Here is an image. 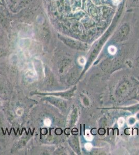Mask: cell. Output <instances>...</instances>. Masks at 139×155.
Segmentation results:
<instances>
[{
	"label": "cell",
	"instance_id": "1",
	"mask_svg": "<svg viewBox=\"0 0 139 155\" xmlns=\"http://www.w3.org/2000/svg\"><path fill=\"white\" fill-rule=\"evenodd\" d=\"M130 28L129 25L127 23H123L118 28L115 34V40L117 41H122L127 39L130 33Z\"/></svg>",
	"mask_w": 139,
	"mask_h": 155
},
{
	"label": "cell",
	"instance_id": "2",
	"mask_svg": "<svg viewBox=\"0 0 139 155\" xmlns=\"http://www.w3.org/2000/svg\"><path fill=\"white\" fill-rule=\"evenodd\" d=\"M59 38L64 42L65 44L70 47L71 48H73L75 49L85 50L87 48V46L83 42H80L78 41H75L74 39L69 38L67 37H64L62 36H59Z\"/></svg>",
	"mask_w": 139,
	"mask_h": 155
},
{
	"label": "cell",
	"instance_id": "3",
	"mask_svg": "<svg viewBox=\"0 0 139 155\" xmlns=\"http://www.w3.org/2000/svg\"><path fill=\"white\" fill-rule=\"evenodd\" d=\"M45 101H48V102L51 103V104H54V106L59 108L60 109H63L67 107L66 102L62 99L60 98H57L54 97H46L43 98Z\"/></svg>",
	"mask_w": 139,
	"mask_h": 155
},
{
	"label": "cell",
	"instance_id": "4",
	"mask_svg": "<svg viewBox=\"0 0 139 155\" xmlns=\"http://www.w3.org/2000/svg\"><path fill=\"white\" fill-rule=\"evenodd\" d=\"M72 91H70V92H59V93H47V94H42V93H35V94H39V95H54L57 96H62V97H70L72 95Z\"/></svg>",
	"mask_w": 139,
	"mask_h": 155
},
{
	"label": "cell",
	"instance_id": "5",
	"mask_svg": "<svg viewBox=\"0 0 139 155\" xmlns=\"http://www.w3.org/2000/svg\"><path fill=\"white\" fill-rule=\"evenodd\" d=\"M6 91L3 83L0 80V96L3 97V96L5 95Z\"/></svg>",
	"mask_w": 139,
	"mask_h": 155
},
{
	"label": "cell",
	"instance_id": "6",
	"mask_svg": "<svg viewBox=\"0 0 139 155\" xmlns=\"http://www.w3.org/2000/svg\"><path fill=\"white\" fill-rule=\"evenodd\" d=\"M6 51L3 49H0V58L6 55Z\"/></svg>",
	"mask_w": 139,
	"mask_h": 155
},
{
	"label": "cell",
	"instance_id": "7",
	"mask_svg": "<svg viewBox=\"0 0 139 155\" xmlns=\"http://www.w3.org/2000/svg\"><path fill=\"white\" fill-rule=\"evenodd\" d=\"M133 3L135 4H139V0H133Z\"/></svg>",
	"mask_w": 139,
	"mask_h": 155
}]
</instances>
